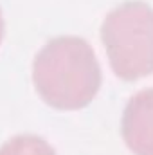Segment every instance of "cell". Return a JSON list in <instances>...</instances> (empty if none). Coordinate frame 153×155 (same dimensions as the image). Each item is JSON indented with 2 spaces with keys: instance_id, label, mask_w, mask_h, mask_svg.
Segmentation results:
<instances>
[{
  "instance_id": "2",
  "label": "cell",
  "mask_w": 153,
  "mask_h": 155,
  "mask_svg": "<svg viewBox=\"0 0 153 155\" xmlns=\"http://www.w3.org/2000/svg\"><path fill=\"white\" fill-rule=\"evenodd\" d=\"M110 65L121 79L153 74V9L144 2L115 7L101 27Z\"/></svg>"
},
{
  "instance_id": "1",
  "label": "cell",
  "mask_w": 153,
  "mask_h": 155,
  "mask_svg": "<svg viewBox=\"0 0 153 155\" xmlns=\"http://www.w3.org/2000/svg\"><path fill=\"white\" fill-rule=\"evenodd\" d=\"M33 79L47 105L58 110H77L96 97L101 87V69L85 40L61 36L38 52Z\"/></svg>"
},
{
  "instance_id": "4",
  "label": "cell",
  "mask_w": 153,
  "mask_h": 155,
  "mask_svg": "<svg viewBox=\"0 0 153 155\" xmlns=\"http://www.w3.org/2000/svg\"><path fill=\"white\" fill-rule=\"evenodd\" d=\"M0 155H56L49 143L36 135H16L0 148Z\"/></svg>"
},
{
  "instance_id": "3",
  "label": "cell",
  "mask_w": 153,
  "mask_h": 155,
  "mask_svg": "<svg viewBox=\"0 0 153 155\" xmlns=\"http://www.w3.org/2000/svg\"><path fill=\"white\" fill-rule=\"evenodd\" d=\"M122 139L135 155H153V88L135 94L122 114Z\"/></svg>"
},
{
  "instance_id": "5",
  "label": "cell",
  "mask_w": 153,
  "mask_h": 155,
  "mask_svg": "<svg viewBox=\"0 0 153 155\" xmlns=\"http://www.w3.org/2000/svg\"><path fill=\"white\" fill-rule=\"evenodd\" d=\"M4 38V16H2V11H0V43Z\"/></svg>"
}]
</instances>
